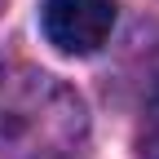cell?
Masks as SVG:
<instances>
[{"instance_id": "obj_1", "label": "cell", "mask_w": 159, "mask_h": 159, "mask_svg": "<svg viewBox=\"0 0 159 159\" xmlns=\"http://www.w3.org/2000/svg\"><path fill=\"white\" fill-rule=\"evenodd\" d=\"M89 137V111L57 75L27 71L5 93L0 142L13 159H71Z\"/></svg>"}, {"instance_id": "obj_2", "label": "cell", "mask_w": 159, "mask_h": 159, "mask_svg": "<svg viewBox=\"0 0 159 159\" xmlns=\"http://www.w3.org/2000/svg\"><path fill=\"white\" fill-rule=\"evenodd\" d=\"M40 27L57 53L89 57L115 31V0H44Z\"/></svg>"}, {"instance_id": "obj_3", "label": "cell", "mask_w": 159, "mask_h": 159, "mask_svg": "<svg viewBox=\"0 0 159 159\" xmlns=\"http://www.w3.org/2000/svg\"><path fill=\"white\" fill-rule=\"evenodd\" d=\"M142 159H159V97L150 102V111H146V124H142Z\"/></svg>"}]
</instances>
